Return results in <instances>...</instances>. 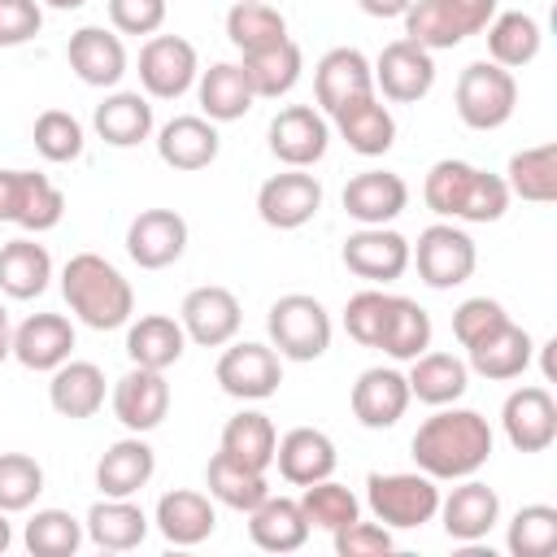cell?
<instances>
[{
    "label": "cell",
    "mask_w": 557,
    "mask_h": 557,
    "mask_svg": "<svg viewBox=\"0 0 557 557\" xmlns=\"http://www.w3.org/2000/svg\"><path fill=\"white\" fill-rule=\"evenodd\" d=\"M170 413V383L165 370H144L131 366L117 383H113V418L131 431V435H148L165 422Z\"/></svg>",
    "instance_id": "17"
},
{
    "label": "cell",
    "mask_w": 557,
    "mask_h": 557,
    "mask_svg": "<svg viewBox=\"0 0 557 557\" xmlns=\"http://www.w3.org/2000/svg\"><path fill=\"white\" fill-rule=\"evenodd\" d=\"M187 252V218L174 209H144L126 226V257L139 270H165Z\"/></svg>",
    "instance_id": "19"
},
{
    "label": "cell",
    "mask_w": 557,
    "mask_h": 557,
    "mask_svg": "<svg viewBox=\"0 0 557 557\" xmlns=\"http://www.w3.org/2000/svg\"><path fill=\"white\" fill-rule=\"evenodd\" d=\"M387 292H379V287H366V292H357V296H348V305H344V331L361 344V348H374L379 344V331H383V318H387Z\"/></svg>",
    "instance_id": "53"
},
{
    "label": "cell",
    "mask_w": 557,
    "mask_h": 557,
    "mask_svg": "<svg viewBox=\"0 0 557 557\" xmlns=\"http://www.w3.org/2000/svg\"><path fill=\"white\" fill-rule=\"evenodd\" d=\"M218 152H222V135H218V122H209L205 113H178L157 131V157L170 170H183V174L205 170L218 161Z\"/></svg>",
    "instance_id": "24"
},
{
    "label": "cell",
    "mask_w": 557,
    "mask_h": 557,
    "mask_svg": "<svg viewBox=\"0 0 557 557\" xmlns=\"http://www.w3.org/2000/svg\"><path fill=\"white\" fill-rule=\"evenodd\" d=\"M453 104H457V117H461L470 131H500V126L513 117V109H518L513 70H505V65H496V61H470V65L457 74Z\"/></svg>",
    "instance_id": "7"
},
{
    "label": "cell",
    "mask_w": 557,
    "mask_h": 557,
    "mask_svg": "<svg viewBox=\"0 0 557 557\" xmlns=\"http://www.w3.org/2000/svg\"><path fill=\"white\" fill-rule=\"evenodd\" d=\"M331 540H335V553L339 557H383L396 544L383 522H361V518H352L348 527H339Z\"/></svg>",
    "instance_id": "54"
},
{
    "label": "cell",
    "mask_w": 557,
    "mask_h": 557,
    "mask_svg": "<svg viewBox=\"0 0 557 557\" xmlns=\"http://www.w3.org/2000/svg\"><path fill=\"white\" fill-rule=\"evenodd\" d=\"M483 35H487V61H496V65H505V70L531 65V61L540 57V44H544L540 22H535L531 13H522V9L496 13V17L483 26Z\"/></svg>",
    "instance_id": "42"
},
{
    "label": "cell",
    "mask_w": 557,
    "mask_h": 557,
    "mask_svg": "<svg viewBox=\"0 0 557 557\" xmlns=\"http://www.w3.org/2000/svg\"><path fill=\"white\" fill-rule=\"evenodd\" d=\"M200 57L183 35H148L139 48V87L152 100H178L196 87Z\"/></svg>",
    "instance_id": "10"
},
{
    "label": "cell",
    "mask_w": 557,
    "mask_h": 557,
    "mask_svg": "<svg viewBox=\"0 0 557 557\" xmlns=\"http://www.w3.org/2000/svg\"><path fill=\"white\" fill-rule=\"evenodd\" d=\"M22 544L35 557H74L83 544V522L70 509H35L22 531Z\"/></svg>",
    "instance_id": "47"
},
{
    "label": "cell",
    "mask_w": 557,
    "mask_h": 557,
    "mask_svg": "<svg viewBox=\"0 0 557 557\" xmlns=\"http://www.w3.org/2000/svg\"><path fill=\"white\" fill-rule=\"evenodd\" d=\"M374 348L387 352L392 361H413V357H422V352L431 348V313H426L413 296H392Z\"/></svg>",
    "instance_id": "43"
},
{
    "label": "cell",
    "mask_w": 557,
    "mask_h": 557,
    "mask_svg": "<svg viewBox=\"0 0 557 557\" xmlns=\"http://www.w3.org/2000/svg\"><path fill=\"white\" fill-rule=\"evenodd\" d=\"M109 22L117 35H157L165 26V0H109Z\"/></svg>",
    "instance_id": "55"
},
{
    "label": "cell",
    "mask_w": 557,
    "mask_h": 557,
    "mask_svg": "<svg viewBox=\"0 0 557 557\" xmlns=\"http://www.w3.org/2000/svg\"><path fill=\"white\" fill-rule=\"evenodd\" d=\"M30 139H35V152L44 157V161H52V165H65V161H78L83 157V122L74 117V113H65V109H44L39 117H35V131H30Z\"/></svg>",
    "instance_id": "49"
},
{
    "label": "cell",
    "mask_w": 557,
    "mask_h": 557,
    "mask_svg": "<svg viewBox=\"0 0 557 557\" xmlns=\"http://www.w3.org/2000/svg\"><path fill=\"white\" fill-rule=\"evenodd\" d=\"M52 278V257L44 244L17 235L9 244H0V292L9 300H35L48 292Z\"/></svg>",
    "instance_id": "39"
},
{
    "label": "cell",
    "mask_w": 557,
    "mask_h": 557,
    "mask_svg": "<svg viewBox=\"0 0 557 557\" xmlns=\"http://www.w3.org/2000/svg\"><path fill=\"white\" fill-rule=\"evenodd\" d=\"M74 352V326L65 313H30L22 326H13V357L26 370H57Z\"/></svg>",
    "instance_id": "30"
},
{
    "label": "cell",
    "mask_w": 557,
    "mask_h": 557,
    "mask_svg": "<svg viewBox=\"0 0 557 557\" xmlns=\"http://www.w3.org/2000/svg\"><path fill=\"white\" fill-rule=\"evenodd\" d=\"M61 296L70 313L91 331H117L135 313V292L126 274L100 252H74L61 265Z\"/></svg>",
    "instance_id": "3"
},
{
    "label": "cell",
    "mask_w": 557,
    "mask_h": 557,
    "mask_svg": "<svg viewBox=\"0 0 557 557\" xmlns=\"http://www.w3.org/2000/svg\"><path fill=\"white\" fill-rule=\"evenodd\" d=\"M466 357H470L466 366H470L474 374H483V379H492V383H509V379L527 374V366H531V357H535V344H531L527 326H518V322L509 318L500 331H492L487 339L470 344Z\"/></svg>",
    "instance_id": "33"
},
{
    "label": "cell",
    "mask_w": 557,
    "mask_h": 557,
    "mask_svg": "<svg viewBox=\"0 0 557 557\" xmlns=\"http://www.w3.org/2000/svg\"><path fill=\"white\" fill-rule=\"evenodd\" d=\"M496 17V0H413L405 9V39L422 44L426 52H444L483 35Z\"/></svg>",
    "instance_id": "6"
},
{
    "label": "cell",
    "mask_w": 557,
    "mask_h": 557,
    "mask_svg": "<svg viewBox=\"0 0 557 557\" xmlns=\"http://www.w3.org/2000/svg\"><path fill=\"white\" fill-rule=\"evenodd\" d=\"M405 383H409V396L431 405V409L457 405L466 396V387H470V366L461 357H453V352H422V357L409 361Z\"/></svg>",
    "instance_id": "35"
},
{
    "label": "cell",
    "mask_w": 557,
    "mask_h": 557,
    "mask_svg": "<svg viewBox=\"0 0 557 557\" xmlns=\"http://www.w3.org/2000/svg\"><path fill=\"white\" fill-rule=\"evenodd\" d=\"M366 505L387 531H418L440 509V487L422 470H392L366 479Z\"/></svg>",
    "instance_id": "5"
},
{
    "label": "cell",
    "mask_w": 557,
    "mask_h": 557,
    "mask_svg": "<svg viewBox=\"0 0 557 557\" xmlns=\"http://www.w3.org/2000/svg\"><path fill=\"white\" fill-rule=\"evenodd\" d=\"M500 426H505V440L518 453L553 448V440H557V400H553V392L540 387V383L513 387L500 405Z\"/></svg>",
    "instance_id": "16"
},
{
    "label": "cell",
    "mask_w": 557,
    "mask_h": 557,
    "mask_svg": "<svg viewBox=\"0 0 557 557\" xmlns=\"http://www.w3.org/2000/svg\"><path fill=\"white\" fill-rule=\"evenodd\" d=\"M44 26V9L39 0H0V48H17L30 44Z\"/></svg>",
    "instance_id": "56"
},
{
    "label": "cell",
    "mask_w": 557,
    "mask_h": 557,
    "mask_svg": "<svg viewBox=\"0 0 557 557\" xmlns=\"http://www.w3.org/2000/svg\"><path fill=\"white\" fill-rule=\"evenodd\" d=\"M500 178L509 196L531 200V205H553L557 200V144H535V148L513 152Z\"/></svg>",
    "instance_id": "45"
},
{
    "label": "cell",
    "mask_w": 557,
    "mask_h": 557,
    "mask_svg": "<svg viewBox=\"0 0 557 557\" xmlns=\"http://www.w3.org/2000/svg\"><path fill=\"white\" fill-rule=\"evenodd\" d=\"M492 426L479 409H457V405H440L409 440L413 448V466L422 474H431L435 483H457L470 479L487 466L492 457Z\"/></svg>",
    "instance_id": "1"
},
{
    "label": "cell",
    "mask_w": 557,
    "mask_h": 557,
    "mask_svg": "<svg viewBox=\"0 0 557 557\" xmlns=\"http://www.w3.org/2000/svg\"><path fill=\"white\" fill-rule=\"evenodd\" d=\"M148 513L135 505V496H100L87 518H83V535L104 548V553H131L148 540Z\"/></svg>",
    "instance_id": "28"
},
{
    "label": "cell",
    "mask_w": 557,
    "mask_h": 557,
    "mask_svg": "<svg viewBox=\"0 0 557 557\" xmlns=\"http://www.w3.org/2000/svg\"><path fill=\"white\" fill-rule=\"evenodd\" d=\"M374 91V70L361 48H331L313 65V100L322 113H335L339 104L370 96Z\"/></svg>",
    "instance_id": "25"
},
{
    "label": "cell",
    "mask_w": 557,
    "mask_h": 557,
    "mask_svg": "<svg viewBox=\"0 0 557 557\" xmlns=\"http://www.w3.org/2000/svg\"><path fill=\"white\" fill-rule=\"evenodd\" d=\"M331 122H335V131H339V139L357 152V157H383L392 144H396V117H392V109L370 91V96H357V100H348V104H339L335 113H331Z\"/></svg>",
    "instance_id": "29"
},
{
    "label": "cell",
    "mask_w": 557,
    "mask_h": 557,
    "mask_svg": "<svg viewBox=\"0 0 557 557\" xmlns=\"http://www.w3.org/2000/svg\"><path fill=\"white\" fill-rule=\"evenodd\" d=\"M157 531L165 535V544L174 548H196L213 535L218 527V509L209 492H191V487H174L157 500Z\"/></svg>",
    "instance_id": "27"
},
{
    "label": "cell",
    "mask_w": 557,
    "mask_h": 557,
    "mask_svg": "<svg viewBox=\"0 0 557 557\" xmlns=\"http://www.w3.org/2000/svg\"><path fill=\"white\" fill-rule=\"evenodd\" d=\"M183 352H187V331H183V322L170 318V313H144V318L131 322V331H126V357H131V366L170 370Z\"/></svg>",
    "instance_id": "38"
},
{
    "label": "cell",
    "mask_w": 557,
    "mask_h": 557,
    "mask_svg": "<svg viewBox=\"0 0 557 557\" xmlns=\"http://www.w3.org/2000/svg\"><path fill=\"white\" fill-rule=\"evenodd\" d=\"M13 357V326H9V309L0 305V361Z\"/></svg>",
    "instance_id": "58"
},
{
    "label": "cell",
    "mask_w": 557,
    "mask_h": 557,
    "mask_svg": "<svg viewBox=\"0 0 557 557\" xmlns=\"http://www.w3.org/2000/svg\"><path fill=\"white\" fill-rule=\"evenodd\" d=\"M409 265H418V278L426 287L448 292L474 274L479 252H474V239L457 222H431L418 235V244H409Z\"/></svg>",
    "instance_id": "8"
},
{
    "label": "cell",
    "mask_w": 557,
    "mask_h": 557,
    "mask_svg": "<svg viewBox=\"0 0 557 557\" xmlns=\"http://www.w3.org/2000/svg\"><path fill=\"white\" fill-rule=\"evenodd\" d=\"M9 544H13V527H9V513L0 509V553H4Z\"/></svg>",
    "instance_id": "59"
},
{
    "label": "cell",
    "mask_w": 557,
    "mask_h": 557,
    "mask_svg": "<svg viewBox=\"0 0 557 557\" xmlns=\"http://www.w3.org/2000/svg\"><path fill=\"white\" fill-rule=\"evenodd\" d=\"M505 322H509V313H505V305L492 300V296H470V300H461V305L453 309V335H457L461 348L487 339V335L500 331Z\"/></svg>",
    "instance_id": "52"
},
{
    "label": "cell",
    "mask_w": 557,
    "mask_h": 557,
    "mask_svg": "<svg viewBox=\"0 0 557 557\" xmlns=\"http://www.w3.org/2000/svg\"><path fill=\"white\" fill-rule=\"evenodd\" d=\"M265 135H270V152L287 170H309L331 148V122L313 104H287V109H278L270 117V131Z\"/></svg>",
    "instance_id": "12"
},
{
    "label": "cell",
    "mask_w": 557,
    "mask_h": 557,
    "mask_svg": "<svg viewBox=\"0 0 557 557\" xmlns=\"http://www.w3.org/2000/svg\"><path fill=\"white\" fill-rule=\"evenodd\" d=\"M61 218H65V196L48 174L0 170V222H13L30 235H44Z\"/></svg>",
    "instance_id": "9"
},
{
    "label": "cell",
    "mask_w": 557,
    "mask_h": 557,
    "mask_svg": "<svg viewBox=\"0 0 557 557\" xmlns=\"http://www.w3.org/2000/svg\"><path fill=\"white\" fill-rule=\"evenodd\" d=\"M274 444H278V431L261 409H239L235 418H226L222 440H218V448L226 457H235L239 466H252V470L274 466Z\"/></svg>",
    "instance_id": "44"
},
{
    "label": "cell",
    "mask_w": 557,
    "mask_h": 557,
    "mask_svg": "<svg viewBox=\"0 0 557 557\" xmlns=\"http://www.w3.org/2000/svg\"><path fill=\"white\" fill-rule=\"evenodd\" d=\"M513 557H548L557 548V509L553 505H522L505 531Z\"/></svg>",
    "instance_id": "50"
},
{
    "label": "cell",
    "mask_w": 557,
    "mask_h": 557,
    "mask_svg": "<svg viewBox=\"0 0 557 557\" xmlns=\"http://www.w3.org/2000/svg\"><path fill=\"white\" fill-rule=\"evenodd\" d=\"M226 39L239 48V57L261 52L278 39H287V17L265 0H235L226 13Z\"/></svg>",
    "instance_id": "46"
},
{
    "label": "cell",
    "mask_w": 557,
    "mask_h": 557,
    "mask_svg": "<svg viewBox=\"0 0 557 557\" xmlns=\"http://www.w3.org/2000/svg\"><path fill=\"white\" fill-rule=\"evenodd\" d=\"M344 265L348 274L366 278V283H392L409 270V239L392 226H357L344 239Z\"/></svg>",
    "instance_id": "20"
},
{
    "label": "cell",
    "mask_w": 557,
    "mask_h": 557,
    "mask_svg": "<svg viewBox=\"0 0 557 557\" xmlns=\"http://www.w3.org/2000/svg\"><path fill=\"white\" fill-rule=\"evenodd\" d=\"M91 126H96V135H100L109 148H135V144H144V139L152 135L157 122H152L148 96H139V91H109V96L96 104Z\"/></svg>",
    "instance_id": "37"
},
{
    "label": "cell",
    "mask_w": 557,
    "mask_h": 557,
    "mask_svg": "<svg viewBox=\"0 0 557 557\" xmlns=\"http://www.w3.org/2000/svg\"><path fill=\"white\" fill-rule=\"evenodd\" d=\"M39 4H48V9H61V13H70V9H83L87 0H39Z\"/></svg>",
    "instance_id": "60"
},
{
    "label": "cell",
    "mask_w": 557,
    "mask_h": 557,
    "mask_svg": "<svg viewBox=\"0 0 557 557\" xmlns=\"http://www.w3.org/2000/svg\"><path fill=\"white\" fill-rule=\"evenodd\" d=\"M370 70H374V91H383L396 104H418L435 87V57L413 39H392Z\"/></svg>",
    "instance_id": "14"
},
{
    "label": "cell",
    "mask_w": 557,
    "mask_h": 557,
    "mask_svg": "<svg viewBox=\"0 0 557 557\" xmlns=\"http://www.w3.org/2000/svg\"><path fill=\"white\" fill-rule=\"evenodd\" d=\"M339 205L357 226H387V222H396L405 213L409 183L400 174H392V170H361V174H352L344 183Z\"/></svg>",
    "instance_id": "18"
},
{
    "label": "cell",
    "mask_w": 557,
    "mask_h": 557,
    "mask_svg": "<svg viewBox=\"0 0 557 557\" xmlns=\"http://www.w3.org/2000/svg\"><path fill=\"white\" fill-rule=\"evenodd\" d=\"M274 466L292 487H309L318 479H331L339 466L335 440L318 426H292L278 444H274Z\"/></svg>",
    "instance_id": "26"
},
{
    "label": "cell",
    "mask_w": 557,
    "mask_h": 557,
    "mask_svg": "<svg viewBox=\"0 0 557 557\" xmlns=\"http://www.w3.org/2000/svg\"><path fill=\"white\" fill-rule=\"evenodd\" d=\"M65 57H70V70L78 74V83H87V87H117L131 65L122 35L109 26H78L65 44Z\"/></svg>",
    "instance_id": "23"
},
{
    "label": "cell",
    "mask_w": 557,
    "mask_h": 557,
    "mask_svg": "<svg viewBox=\"0 0 557 557\" xmlns=\"http://www.w3.org/2000/svg\"><path fill=\"white\" fill-rule=\"evenodd\" d=\"M265 331H270V348L283 361H318L331 348V313L318 296L305 292L278 296L265 313Z\"/></svg>",
    "instance_id": "4"
},
{
    "label": "cell",
    "mask_w": 557,
    "mask_h": 557,
    "mask_svg": "<svg viewBox=\"0 0 557 557\" xmlns=\"http://www.w3.org/2000/svg\"><path fill=\"white\" fill-rule=\"evenodd\" d=\"M322 209V183L309 170H283L270 174L257 187V213L265 226L274 231H296L305 222H313Z\"/></svg>",
    "instance_id": "15"
},
{
    "label": "cell",
    "mask_w": 557,
    "mask_h": 557,
    "mask_svg": "<svg viewBox=\"0 0 557 557\" xmlns=\"http://www.w3.org/2000/svg\"><path fill=\"white\" fill-rule=\"evenodd\" d=\"M422 200L431 213H440L448 222H500L513 196L500 174L479 170L461 157H444L426 170Z\"/></svg>",
    "instance_id": "2"
},
{
    "label": "cell",
    "mask_w": 557,
    "mask_h": 557,
    "mask_svg": "<svg viewBox=\"0 0 557 557\" xmlns=\"http://www.w3.org/2000/svg\"><path fill=\"white\" fill-rule=\"evenodd\" d=\"M239 70H244V78H248V87H252L257 100H278V96H287L300 83L305 57H300V44L296 39H278V44H270L261 52H248L239 61Z\"/></svg>",
    "instance_id": "40"
},
{
    "label": "cell",
    "mask_w": 557,
    "mask_h": 557,
    "mask_svg": "<svg viewBox=\"0 0 557 557\" xmlns=\"http://www.w3.org/2000/svg\"><path fill=\"white\" fill-rule=\"evenodd\" d=\"M205 487H209V496H213L218 505H226V509H235V513H248V509H257V505L270 496L265 470L239 466V461L226 457L222 448H218V453L209 457V466H205Z\"/></svg>",
    "instance_id": "41"
},
{
    "label": "cell",
    "mask_w": 557,
    "mask_h": 557,
    "mask_svg": "<svg viewBox=\"0 0 557 557\" xmlns=\"http://www.w3.org/2000/svg\"><path fill=\"white\" fill-rule=\"evenodd\" d=\"M44 492V466L30 453H0V509L22 513Z\"/></svg>",
    "instance_id": "51"
},
{
    "label": "cell",
    "mask_w": 557,
    "mask_h": 557,
    "mask_svg": "<svg viewBox=\"0 0 557 557\" xmlns=\"http://www.w3.org/2000/svg\"><path fill=\"white\" fill-rule=\"evenodd\" d=\"M152 474H157V453L144 435H126V440L109 444L96 461L100 496H135L152 483Z\"/></svg>",
    "instance_id": "31"
},
{
    "label": "cell",
    "mask_w": 557,
    "mask_h": 557,
    "mask_svg": "<svg viewBox=\"0 0 557 557\" xmlns=\"http://www.w3.org/2000/svg\"><path fill=\"white\" fill-rule=\"evenodd\" d=\"M409 400H413V396H409V383H405V374L392 370V366H370V370H361L357 383H352V396H348L352 418H357L361 426H370V431L396 426V422L405 418Z\"/></svg>",
    "instance_id": "22"
},
{
    "label": "cell",
    "mask_w": 557,
    "mask_h": 557,
    "mask_svg": "<svg viewBox=\"0 0 557 557\" xmlns=\"http://www.w3.org/2000/svg\"><path fill=\"white\" fill-rule=\"evenodd\" d=\"M300 509H305L309 527H318V531H326V535H335L339 527H348L352 518H361V500H357L344 483H335V479L309 483L305 496H300Z\"/></svg>",
    "instance_id": "48"
},
{
    "label": "cell",
    "mask_w": 557,
    "mask_h": 557,
    "mask_svg": "<svg viewBox=\"0 0 557 557\" xmlns=\"http://www.w3.org/2000/svg\"><path fill=\"white\" fill-rule=\"evenodd\" d=\"M213 379L235 400H265L283 383V357L270 344H257V339H239L235 344L231 339V344H222Z\"/></svg>",
    "instance_id": "11"
},
{
    "label": "cell",
    "mask_w": 557,
    "mask_h": 557,
    "mask_svg": "<svg viewBox=\"0 0 557 557\" xmlns=\"http://www.w3.org/2000/svg\"><path fill=\"white\" fill-rule=\"evenodd\" d=\"M435 513L444 518V535L448 540L479 544L500 522V496H496V487H487V483H479L470 474V479H457V487L448 496H440Z\"/></svg>",
    "instance_id": "21"
},
{
    "label": "cell",
    "mask_w": 557,
    "mask_h": 557,
    "mask_svg": "<svg viewBox=\"0 0 557 557\" xmlns=\"http://www.w3.org/2000/svg\"><path fill=\"white\" fill-rule=\"evenodd\" d=\"M361 4V13H370V17H405V9L413 4V0H357Z\"/></svg>",
    "instance_id": "57"
},
{
    "label": "cell",
    "mask_w": 557,
    "mask_h": 557,
    "mask_svg": "<svg viewBox=\"0 0 557 557\" xmlns=\"http://www.w3.org/2000/svg\"><path fill=\"white\" fill-rule=\"evenodd\" d=\"M196 100H200V113L209 122H239L257 104V96H252V87H248V78L239 70V61H213L209 70H200Z\"/></svg>",
    "instance_id": "36"
},
{
    "label": "cell",
    "mask_w": 557,
    "mask_h": 557,
    "mask_svg": "<svg viewBox=\"0 0 557 557\" xmlns=\"http://www.w3.org/2000/svg\"><path fill=\"white\" fill-rule=\"evenodd\" d=\"M48 405L70 422L96 418L104 405V370L96 361H61L48 383Z\"/></svg>",
    "instance_id": "34"
},
{
    "label": "cell",
    "mask_w": 557,
    "mask_h": 557,
    "mask_svg": "<svg viewBox=\"0 0 557 557\" xmlns=\"http://www.w3.org/2000/svg\"><path fill=\"white\" fill-rule=\"evenodd\" d=\"M309 518L300 509V500L292 496H265L257 509H248V540L261 548V553H296L305 548L309 540Z\"/></svg>",
    "instance_id": "32"
},
{
    "label": "cell",
    "mask_w": 557,
    "mask_h": 557,
    "mask_svg": "<svg viewBox=\"0 0 557 557\" xmlns=\"http://www.w3.org/2000/svg\"><path fill=\"white\" fill-rule=\"evenodd\" d=\"M178 322L187 331L191 344L200 348H222L239 335V322H244V309H239V296L231 287H218V283H205V287H191L178 305Z\"/></svg>",
    "instance_id": "13"
}]
</instances>
